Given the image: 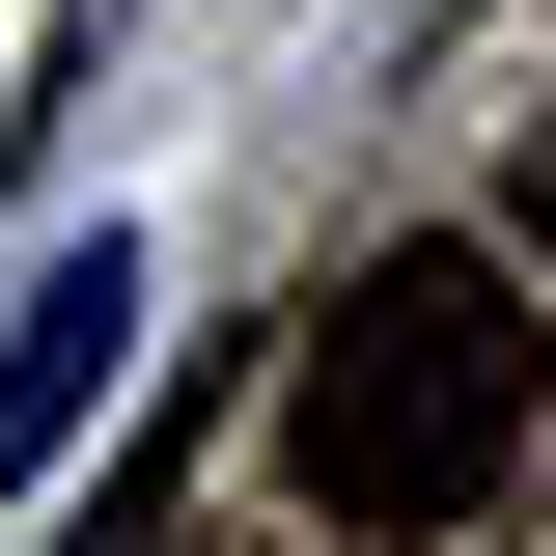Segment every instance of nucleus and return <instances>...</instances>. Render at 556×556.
Returning <instances> with one entry per match:
<instances>
[{"label": "nucleus", "instance_id": "nucleus-1", "mask_svg": "<svg viewBox=\"0 0 556 556\" xmlns=\"http://www.w3.org/2000/svg\"><path fill=\"white\" fill-rule=\"evenodd\" d=\"M556 417V334H529V251H473V223H417V251H362L334 306H306V362H278V473L334 501L362 556L473 529L501 473H529Z\"/></svg>", "mask_w": 556, "mask_h": 556}, {"label": "nucleus", "instance_id": "nucleus-2", "mask_svg": "<svg viewBox=\"0 0 556 556\" xmlns=\"http://www.w3.org/2000/svg\"><path fill=\"white\" fill-rule=\"evenodd\" d=\"M112 362H139V251H56L28 306H0V501L84 445V390H112Z\"/></svg>", "mask_w": 556, "mask_h": 556}, {"label": "nucleus", "instance_id": "nucleus-3", "mask_svg": "<svg viewBox=\"0 0 556 556\" xmlns=\"http://www.w3.org/2000/svg\"><path fill=\"white\" fill-rule=\"evenodd\" d=\"M501 251H529V278H556V112H529V167H501Z\"/></svg>", "mask_w": 556, "mask_h": 556}, {"label": "nucleus", "instance_id": "nucleus-4", "mask_svg": "<svg viewBox=\"0 0 556 556\" xmlns=\"http://www.w3.org/2000/svg\"><path fill=\"white\" fill-rule=\"evenodd\" d=\"M112 28H139V0H56V56H28V112H56V84H84V56H112Z\"/></svg>", "mask_w": 556, "mask_h": 556}]
</instances>
